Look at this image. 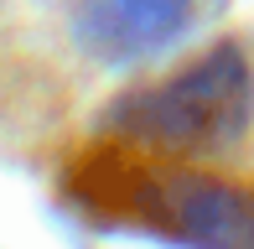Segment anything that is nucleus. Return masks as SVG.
Returning <instances> with one entry per match:
<instances>
[{
    "label": "nucleus",
    "instance_id": "f03ea898",
    "mask_svg": "<svg viewBox=\"0 0 254 249\" xmlns=\"http://www.w3.org/2000/svg\"><path fill=\"white\" fill-rule=\"evenodd\" d=\"M254 115V73L239 47H213L187 67L135 88L114 109L120 140L151 156H202L223 151L249 130Z\"/></svg>",
    "mask_w": 254,
    "mask_h": 249
},
{
    "label": "nucleus",
    "instance_id": "f257e3e1",
    "mask_svg": "<svg viewBox=\"0 0 254 249\" xmlns=\"http://www.w3.org/2000/svg\"><path fill=\"white\" fill-rule=\"evenodd\" d=\"M73 192L104 218L151 223L192 249H254V187L228 177L161 172L130 140H99L67 172Z\"/></svg>",
    "mask_w": 254,
    "mask_h": 249
},
{
    "label": "nucleus",
    "instance_id": "7ed1b4c3",
    "mask_svg": "<svg viewBox=\"0 0 254 249\" xmlns=\"http://www.w3.org/2000/svg\"><path fill=\"white\" fill-rule=\"evenodd\" d=\"M177 16H182V0H120L125 31H130V37H140V42L166 37V31L177 26Z\"/></svg>",
    "mask_w": 254,
    "mask_h": 249
}]
</instances>
